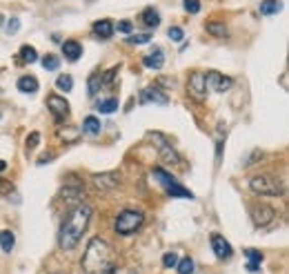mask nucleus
I'll use <instances>...</instances> for the list:
<instances>
[{
	"label": "nucleus",
	"instance_id": "412c9836",
	"mask_svg": "<svg viewBox=\"0 0 289 274\" xmlns=\"http://www.w3.org/2000/svg\"><path fill=\"white\" fill-rule=\"evenodd\" d=\"M280 9H282L280 0H263V3H260V14H263V16L278 14Z\"/></svg>",
	"mask_w": 289,
	"mask_h": 274
},
{
	"label": "nucleus",
	"instance_id": "2eb2a0df",
	"mask_svg": "<svg viewBox=\"0 0 289 274\" xmlns=\"http://www.w3.org/2000/svg\"><path fill=\"white\" fill-rule=\"evenodd\" d=\"M93 33H96L98 38H103V41H107V38L114 36V22H111V20L93 22Z\"/></svg>",
	"mask_w": 289,
	"mask_h": 274
},
{
	"label": "nucleus",
	"instance_id": "20e7f679",
	"mask_svg": "<svg viewBox=\"0 0 289 274\" xmlns=\"http://www.w3.org/2000/svg\"><path fill=\"white\" fill-rule=\"evenodd\" d=\"M154 176L158 178V183L165 187V192L169 194V197H174V199H189V201L194 199V194L189 192L187 187H182L180 183H176V178L167 174L163 167H156V170H154Z\"/></svg>",
	"mask_w": 289,
	"mask_h": 274
},
{
	"label": "nucleus",
	"instance_id": "473e14b6",
	"mask_svg": "<svg viewBox=\"0 0 289 274\" xmlns=\"http://www.w3.org/2000/svg\"><path fill=\"white\" fill-rule=\"evenodd\" d=\"M5 29H7V33H16V31L20 29V20H18V18H9Z\"/></svg>",
	"mask_w": 289,
	"mask_h": 274
},
{
	"label": "nucleus",
	"instance_id": "7c9ffc66",
	"mask_svg": "<svg viewBox=\"0 0 289 274\" xmlns=\"http://www.w3.org/2000/svg\"><path fill=\"white\" fill-rule=\"evenodd\" d=\"M176 263H178L176 252H167V254L163 256V265H165V267H176Z\"/></svg>",
	"mask_w": 289,
	"mask_h": 274
},
{
	"label": "nucleus",
	"instance_id": "4468645a",
	"mask_svg": "<svg viewBox=\"0 0 289 274\" xmlns=\"http://www.w3.org/2000/svg\"><path fill=\"white\" fill-rule=\"evenodd\" d=\"M63 54H65V58H67V60L76 63V60L80 58V54H82L80 43H76V41H65V43H63Z\"/></svg>",
	"mask_w": 289,
	"mask_h": 274
},
{
	"label": "nucleus",
	"instance_id": "f704fd0d",
	"mask_svg": "<svg viewBox=\"0 0 289 274\" xmlns=\"http://www.w3.org/2000/svg\"><path fill=\"white\" fill-rule=\"evenodd\" d=\"M38 141H40V134H38V132H33L31 136L27 138V147L33 149V147H36V145H38Z\"/></svg>",
	"mask_w": 289,
	"mask_h": 274
},
{
	"label": "nucleus",
	"instance_id": "9d476101",
	"mask_svg": "<svg viewBox=\"0 0 289 274\" xmlns=\"http://www.w3.org/2000/svg\"><path fill=\"white\" fill-rule=\"evenodd\" d=\"M211 250H214V254L218 256V259H229L231 256V245H229V241H227L225 237H220V234H214V237H211Z\"/></svg>",
	"mask_w": 289,
	"mask_h": 274
},
{
	"label": "nucleus",
	"instance_id": "c9c22d12",
	"mask_svg": "<svg viewBox=\"0 0 289 274\" xmlns=\"http://www.w3.org/2000/svg\"><path fill=\"white\" fill-rule=\"evenodd\" d=\"M118 31H122V33H131V22H129V20L118 22Z\"/></svg>",
	"mask_w": 289,
	"mask_h": 274
},
{
	"label": "nucleus",
	"instance_id": "393cba45",
	"mask_svg": "<svg viewBox=\"0 0 289 274\" xmlns=\"http://www.w3.org/2000/svg\"><path fill=\"white\" fill-rule=\"evenodd\" d=\"M176 267H178V274H194V261L189 259V256L182 261H178Z\"/></svg>",
	"mask_w": 289,
	"mask_h": 274
},
{
	"label": "nucleus",
	"instance_id": "9b49d317",
	"mask_svg": "<svg viewBox=\"0 0 289 274\" xmlns=\"http://www.w3.org/2000/svg\"><path fill=\"white\" fill-rule=\"evenodd\" d=\"M140 103H142V105H144V103L167 105V103H169V98H167L158 87H147V89H142V94H140Z\"/></svg>",
	"mask_w": 289,
	"mask_h": 274
},
{
	"label": "nucleus",
	"instance_id": "b1692460",
	"mask_svg": "<svg viewBox=\"0 0 289 274\" xmlns=\"http://www.w3.org/2000/svg\"><path fill=\"white\" fill-rule=\"evenodd\" d=\"M56 87L63 89V92H71V87H74V78H71L69 74L58 76V81H56Z\"/></svg>",
	"mask_w": 289,
	"mask_h": 274
},
{
	"label": "nucleus",
	"instance_id": "4be33fe9",
	"mask_svg": "<svg viewBox=\"0 0 289 274\" xmlns=\"http://www.w3.org/2000/svg\"><path fill=\"white\" fill-rule=\"evenodd\" d=\"M14 243H16L14 232H9V230H3V232H0V248H3L5 252H11Z\"/></svg>",
	"mask_w": 289,
	"mask_h": 274
},
{
	"label": "nucleus",
	"instance_id": "f257e3e1",
	"mask_svg": "<svg viewBox=\"0 0 289 274\" xmlns=\"http://www.w3.org/2000/svg\"><path fill=\"white\" fill-rule=\"evenodd\" d=\"M82 267H85V274H114L116 259L111 245L98 237L91 239L82 256Z\"/></svg>",
	"mask_w": 289,
	"mask_h": 274
},
{
	"label": "nucleus",
	"instance_id": "0eeeda50",
	"mask_svg": "<svg viewBox=\"0 0 289 274\" xmlns=\"http://www.w3.org/2000/svg\"><path fill=\"white\" fill-rule=\"evenodd\" d=\"M231 78L229 76H222L218 74V71H207L205 74V85H207V89H214V92H227V89L231 87Z\"/></svg>",
	"mask_w": 289,
	"mask_h": 274
},
{
	"label": "nucleus",
	"instance_id": "6ab92c4d",
	"mask_svg": "<svg viewBox=\"0 0 289 274\" xmlns=\"http://www.w3.org/2000/svg\"><path fill=\"white\" fill-rule=\"evenodd\" d=\"M82 132L89 134V136H96V134H100V121L96 119V116H87V119L82 121Z\"/></svg>",
	"mask_w": 289,
	"mask_h": 274
},
{
	"label": "nucleus",
	"instance_id": "ddd939ff",
	"mask_svg": "<svg viewBox=\"0 0 289 274\" xmlns=\"http://www.w3.org/2000/svg\"><path fill=\"white\" fill-rule=\"evenodd\" d=\"M142 63H144V67H152V69H160V67L165 65L163 49H158V47H156L154 52H149L147 56H144V58H142Z\"/></svg>",
	"mask_w": 289,
	"mask_h": 274
},
{
	"label": "nucleus",
	"instance_id": "e433bc0d",
	"mask_svg": "<svg viewBox=\"0 0 289 274\" xmlns=\"http://www.w3.org/2000/svg\"><path fill=\"white\" fill-rule=\"evenodd\" d=\"M5 167H7V163H5V161H0V172H3Z\"/></svg>",
	"mask_w": 289,
	"mask_h": 274
},
{
	"label": "nucleus",
	"instance_id": "c85d7f7f",
	"mask_svg": "<svg viewBox=\"0 0 289 274\" xmlns=\"http://www.w3.org/2000/svg\"><path fill=\"white\" fill-rule=\"evenodd\" d=\"M152 41V36H149V33H136V36H131L127 38V43H131V45H144V43H149Z\"/></svg>",
	"mask_w": 289,
	"mask_h": 274
},
{
	"label": "nucleus",
	"instance_id": "aec40b11",
	"mask_svg": "<svg viewBox=\"0 0 289 274\" xmlns=\"http://www.w3.org/2000/svg\"><path fill=\"white\" fill-rule=\"evenodd\" d=\"M245 254H247V259H249V261H247V270H249V272H256V270H258V267H260V261H263V254H260L258 250H252V248H249Z\"/></svg>",
	"mask_w": 289,
	"mask_h": 274
},
{
	"label": "nucleus",
	"instance_id": "1a4fd4ad",
	"mask_svg": "<svg viewBox=\"0 0 289 274\" xmlns=\"http://www.w3.org/2000/svg\"><path fill=\"white\" fill-rule=\"evenodd\" d=\"M252 219H254V223L258 227H265V225H269V223L276 219V210L269 208V205H256Z\"/></svg>",
	"mask_w": 289,
	"mask_h": 274
},
{
	"label": "nucleus",
	"instance_id": "6e6552de",
	"mask_svg": "<svg viewBox=\"0 0 289 274\" xmlns=\"http://www.w3.org/2000/svg\"><path fill=\"white\" fill-rule=\"evenodd\" d=\"M47 105H49V111L54 114L56 123H63L67 116H69V103L60 96H49L47 98Z\"/></svg>",
	"mask_w": 289,
	"mask_h": 274
},
{
	"label": "nucleus",
	"instance_id": "7ed1b4c3",
	"mask_svg": "<svg viewBox=\"0 0 289 274\" xmlns=\"http://www.w3.org/2000/svg\"><path fill=\"white\" fill-rule=\"evenodd\" d=\"M142 221H144L142 212H138V210H125V212H120L118 219H116L114 230H116V234H120V237H129V234H136L138 230H140Z\"/></svg>",
	"mask_w": 289,
	"mask_h": 274
},
{
	"label": "nucleus",
	"instance_id": "f03ea898",
	"mask_svg": "<svg viewBox=\"0 0 289 274\" xmlns=\"http://www.w3.org/2000/svg\"><path fill=\"white\" fill-rule=\"evenodd\" d=\"M89 219H91V208L82 205V203L76 205V208L67 214L63 227H60V248H63L65 252H69V250H74L78 245V241L82 239V234H85L87 225H89Z\"/></svg>",
	"mask_w": 289,
	"mask_h": 274
},
{
	"label": "nucleus",
	"instance_id": "f3484780",
	"mask_svg": "<svg viewBox=\"0 0 289 274\" xmlns=\"http://www.w3.org/2000/svg\"><path fill=\"white\" fill-rule=\"evenodd\" d=\"M18 89L22 94H36L38 92V81L33 76H22L18 81Z\"/></svg>",
	"mask_w": 289,
	"mask_h": 274
},
{
	"label": "nucleus",
	"instance_id": "5701e85b",
	"mask_svg": "<svg viewBox=\"0 0 289 274\" xmlns=\"http://www.w3.org/2000/svg\"><path fill=\"white\" fill-rule=\"evenodd\" d=\"M20 60L22 63H36L38 60V54H36V49L29 47V45H25V47H20Z\"/></svg>",
	"mask_w": 289,
	"mask_h": 274
},
{
	"label": "nucleus",
	"instance_id": "a878e982",
	"mask_svg": "<svg viewBox=\"0 0 289 274\" xmlns=\"http://www.w3.org/2000/svg\"><path fill=\"white\" fill-rule=\"evenodd\" d=\"M207 31L214 33V36H218V38L227 36V27L220 25V22H207Z\"/></svg>",
	"mask_w": 289,
	"mask_h": 274
},
{
	"label": "nucleus",
	"instance_id": "f8f14e48",
	"mask_svg": "<svg viewBox=\"0 0 289 274\" xmlns=\"http://www.w3.org/2000/svg\"><path fill=\"white\" fill-rule=\"evenodd\" d=\"M93 183L96 187H103V189H109V187H116L120 183V176L116 172H109V174H96L93 176Z\"/></svg>",
	"mask_w": 289,
	"mask_h": 274
},
{
	"label": "nucleus",
	"instance_id": "cd10ccee",
	"mask_svg": "<svg viewBox=\"0 0 289 274\" xmlns=\"http://www.w3.org/2000/svg\"><path fill=\"white\" fill-rule=\"evenodd\" d=\"M100 87H103V78H100L98 74H93L91 78H89V96H96Z\"/></svg>",
	"mask_w": 289,
	"mask_h": 274
},
{
	"label": "nucleus",
	"instance_id": "39448f33",
	"mask_svg": "<svg viewBox=\"0 0 289 274\" xmlns=\"http://www.w3.org/2000/svg\"><path fill=\"white\" fill-rule=\"evenodd\" d=\"M249 187H252V192L260 194V197H280L282 192L280 183L271 176H254L249 181Z\"/></svg>",
	"mask_w": 289,
	"mask_h": 274
},
{
	"label": "nucleus",
	"instance_id": "c756f323",
	"mask_svg": "<svg viewBox=\"0 0 289 274\" xmlns=\"http://www.w3.org/2000/svg\"><path fill=\"white\" fill-rule=\"evenodd\" d=\"M167 36L171 38V41L174 43H180L182 41V36H185V33H182V29L180 27H169V31H167Z\"/></svg>",
	"mask_w": 289,
	"mask_h": 274
},
{
	"label": "nucleus",
	"instance_id": "72a5a7b5",
	"mask_svg": "<svg viewBox=\"0 0 289 274\" xmlns=\"http://www.w3.org/2000/svg\"><path fill=\"white\" fill-rule=\"evenodd\" d=\"M9 192H14V185H11L9 181H3V178H0V197H5V194H9Z\"/></svg>",
	"mask_w": 289,
	"mask_h": 274
},
{
	"label": "nucleus",
	"instance_id": "2f4dec72",
	"mask_svg": "<svg viewBox=\"0 0 289 274\" xmlns=\"http://www.w3.org/2000/svg\"><path fill=\"white\" fill-rule=\"evenodd\" d=\"M185 11H189V14H198L200 11V0H185Z\"/></svg>",
	"mask_w": 289,
	"mask_h": 274
},
{
	"label": "nucleus",
	"instance_id": "423d86ee",
	"mask_svg": "<svg viewBox=\"0 0 289 274\" xmlns=\"http://www.w3.org/2000/svg\"><path fill=\"white\" fill-rule=\"evenodd\" d=\"M187 92H189V96H194L196 100H205V96H207V85H205L203 71H194V74L189 76Z\"/></svg>",
	"mask_w": 289,
	"mask_h": 274
},
{
	"label": "nucleus",
	"instance_id": "dca6fc26",
	"mask_svg": "<svg viewBox=\"0 0 289 274\" xmlns=\"http://www.w3.org/2000/svg\"><path fill=\"white\" fill-rule=\"evenodd\" d=\"M140 20H142L147 27H154V29H156V27L160 25V14H158V11H156L154 7H147V9H142Z\"/></svg>",
	"mask_w": 289,
	"mask_h": 274
},
{
	"label": "nucleus",
	"instance_id": "bb28decb",
	"mask_svg": "<svg viewBox=\"0 0 289 274\" xmlns=\"http://www.w3.org/2000/svg\"><path fill=\"white\" fill-rule=\"evenodd\" d=\"M58 65H60V60L56 58V56H52V54H47V56L42 58V67H44L47 71H56V69H58Z\"/></svg>",
	"mask_w": 289,
	"mask_h": 274
},
{
	"label": "nucleus",
	"instance_id": "a211bd4d",
	"mask_svg": "<svg viewBox=\"0 0 289 274\" xmlns=\"http://www.w3.org/2000/svg\"><path fill=\"white\" fill-rule=\"evenodd\" d=\"M96 109L100 114H114L118 109V98H103L96 103Z\"/></svg>",
	"mask_w": 289,
	"mask_h": 274
}]
</instances>
